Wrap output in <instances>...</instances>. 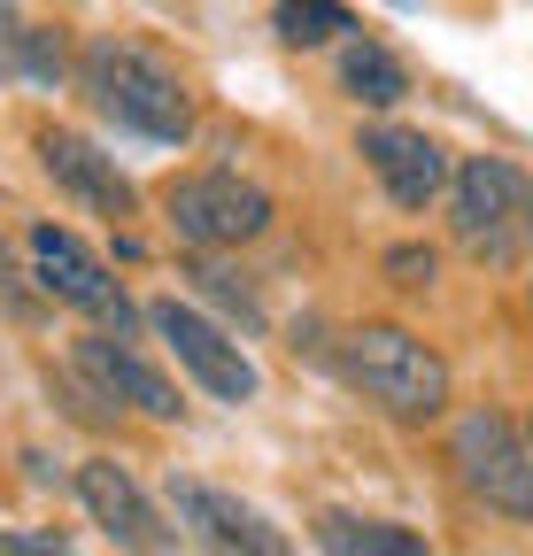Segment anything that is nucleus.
<instances>
[{"label": "nucleus", "mask_w": 533, "mask_h": 556, "mask_svg": "<svg viewBox=\"0 0 533 556\" xmlns=\"http://www.w3.org/2000/svg\"><path fill=\"white\" fill-rule=\"evenodd\" d=\"M78 86H86V101H93L116 131H131V139L178 148V139L193 131L186 78H178L163 54H148L140 39H86V54H78Z\"/></svg>", "instance_id": "f257e3e1"}, {"label": "nucleus", "mask_w": 533, "mask_h": 556, "mask_svg": "<svg viewBox=\"0 0 533 556\" xmlns=\"http://www.w3.org/2000/svg\"><path fill=\"white\" fill-rule=\"evenodd\" d=\"M341 379L364 387L386 417H403V426H426V417L448 409V364L410 325H356L341 340Z\"/></svg>", "instance_id": "f03ea898"}, {"label": "nucleus", "mask_w": 533, "mask_h": 556, "mask_svg": "<svg viewBox=\"0 0 533 556\" xmlns=\"http://www.w3.org/2000/svg\"><path fill=\"white\" fill-rule=\"evenodd\" d=\"M448 232L480 263H518L533 248V178L503 155H464L448 178Z\"/></svg>", "instance_id": "7ed1b4c3"}, {"label": "nucleus", "mask_w": 533, "mask_h": 556, "mask_svg": "<svg viewBox=\"0 0 533 556\" xmlns=\"http://www.w3.org/2000/svg\"><path fill=\"white\" fill-rule=\"evenodd\" d=\"M448 456L487 510L533 518V441H518V426L503 409H464L456 433H448Z\"/></svg>", "instance_id": "20e7f679"}, {"label": "nucleus", "mask_w": 533, "mask_h": 556, "mask_svg": "<svg viewBox=\"0 0 533 556\" xmlns=\"http://www.w3.org/2000/svg\"><path fill=\"white\" fill-rule=\"evenodd\" d=\"M24 255H31V287L47 294V302H62V309H86V317H101V325H116V340L140 325V309L124 302V287L109 278V263L71 232V225H31L24 232Z\"/></svg>", "instance_id": "39448f33"}, {"label": "nucleus", "mask_w": 533, "mask_h": 556, "mask_svg": "<svg viewBox=\"0 0 533 556\" xmlns=\"http://www.w3.org/2000/svg\"><path fill=\"white\" fill-rule=\"evenodd\" d=\"M163 208H170V232L186 248H240L271 225V193L240 170H193V178L170 186Z\"/></svg>", "instance_id": "423d86ee"}, {"label": "nucleus", "mask_w": 533, "mask_h": 556, "mask_svg": "<svg viewBox=\"0 0 533 556\" xmlns=\"http://www.w3.org/2000/svg\"><path fill=\"white\" fill-rule=\"evenodd\" d=\"M148 325H155V340L178 356V371H193V387H202L210 402H255L263 371L248 364V348H240L217 317H202L193 302H155Z\"/></svg>", "instance_id": "0eeeda50"}, {"label": "nucleus", "mask_w": 533, "mask_h": 556, "mask_svg": "<svg viewBox=\"0 0 533 556\" xmlns=\"http://www.w3.org/2000/svg\"><path fill=\"white\" fill-rule=\"evenodd\" d=\"M170 518H178L186 541H202L210 556H294L271 518L248 510L240 495H225V486H210V479H170Z\"/></svg>", "instance_id": "6e6552de"}, {"label": "nucleus", "mask_w": 533, "mask_h": 556, "mask_svg": "<svg viewBox=\"0 0 533 556\" xmlns=\"http://www.w3.org/2000/svg\"><path fill=\"white\" fill-rule=\"evenodd\" d=\"M78 495H86L93 526H101L124 556H186V533H170V526H163V510L140 495V479H131L116 456L78 464Z\"/></svg>", "instance_id": "1a4fd4ad"}, {"label": "nucleus", "mask_w": 533, "mask_h": 556, "mask_svg": "<svg viewBox=\"0 0 533 556\" xmlns=\"http://www.w3.org/2000/svg\"><path fill=\"white\" fill-rule=\"evenodd\" d=\"M364 163H371V178L386 186L394 208H433L441 186L456 178L448 155L433 148L426 131H410V124H371V131H364Z\"/></svg>", "instance_id": "9d476101"}, {"label": "nucleus", "mask_w": 533, "mask_h": 556, "mask_svg": "<svg viewBox=\"0 0 533 556\" xmlns=\"http://www.w3.org/2000/svg\"><path fill=\"white\" fill-rule=\"evenodd\" d=\"M39 163H47V178L71 193V201H86V208H101V217H131V178L116 170V155H101L93 139H78V131H47L39 139Z\"/></svg>", "instance_id": "9b49d317"}, {"label": "nucleus", "mask_w": 533, "mask_h": 556, "mask_svg": "<svg viewBox=\"0 0 533 556\" xmlns=\"http://www.w3.org/2000/svg\"><path fill=\"white\" fill-rule=\"evenodd\" d=\"M71 356H78V371H86L109 402H131L140 417H178V409H186V402H178V387H170L148 356H131L124 340H78Z\"/></svg>", "instance_id": "f8f14e48"}, {"label": "nucleus", "mask_w": 533, "mask_h": 556, "mask_svg": "<svg viewBox=\"0 0 533 556\" xmlns=\"http://www.w3.org/2000/svg\"><path fill=\"white\" fill-rule=\"evenodd\" d=\"M309 533H317L325 556H433L426 533L394 526V518H356V510H317Z\"/></svg>", "instance_id": "ddd939ff"}, {"label": "nucleus", "mask_w": 533, "mask_h": 556, "mask_svg": "<svg viewBox=\"0 0 533 556\" xmlns=\"http://www.w3.org/2000/svg\"><path fill=\"white\" fill-rule=\"evenodd\" d=\"M341 86L356 93V101H371V109H394L410 93V70L394 62L379 39H348V54H341Z\"/></svg>", "instance_id": "4468645a"}, {"label": "nucleus", "mask_w": 533, "mask_h": 556, "mask_svg": "<svg viewBox=\"0 0 533 556\" xmlns=\"http://www.w3.org/2000/svg\"><path fill=\"white\" fill-rule=\"evenodd\" d=\"M271 24H279V39H287V47H325V39L356 31V16H348V9H332V0H287Z\"/></svg>", "instance_id": "2eb2a0df"}, {"label": "nucleus", "mask_w": 533, "mask_h": 556, "mask_svg": "<svg viewBox=\"0 0 533 556\" xmlns=\"http://www.w3.org/2000/svg\"><path fill=\"white\" fill-rule=\"evenodd\" d=\"M9 62L24 70L31 86H54L62 70H71V54H62V31H47V24H16V47H9Z\"/></svg>", "instance_id": "dca6fc26"}, {"label": "nucleus", "mask_w": 533, "mask_h": 556, "mask_svg": "<svg viewBox=\"0 0 533 556\" xmlns=\"http://www.w3.org/2000/svg\"><path fill=\"white\" fill-rule=\"evenodd\" d=\"M0 556H78L62 526H0Z\"/></svg>", "instance_id": "f3484780"}, {"label": "nucleus", "mask_w": 533, "mask_h": 556, "mask_svg": "<svg viewBox=\"0 0 533 556\" xmlns=\"http://www.w3.org/2000/svg\"><path fill=\"white\" fill-rule=\"evenodd\" d=\"M386 278L394 287H433V248H386Z\"/></svg>", "instance_id": "a211bd4d"}, {"label": "nucleus", "mask_w": 533, "mask_h": 556, "mask_svg": "<svg viewBox=\"0 0 533 556\" xmlns=\"http://www.w3.org/2000/svg\"><path fill=\"white\" fill-rule=\"evenodd\" d=\"M47 294H24V278H16V263H9V248H0V317H31Z\"/></svg>", "instance_id": "6ab92c4d"}, {"label": "nucleus", "mask_w": 533, "mask_h": 556, "mask_svg": "<svg viewBox=\"0 0 533 556\" xmlns=\"http://www.w3.org/2000/svg\"><path fill=\"white\" fill-rule=\"evenodd\" d=\"M193 278H202V287H210L217 302H232V309H240V317L255 325V294H248V287H232V270H217V263H202V270H193Z\"/></svg>", "instance_id": "aec40b11"}, {"label": "nucleus", "mask_w": 533, "mask_h": 556, "mask_svg": "<svg viewBox=\"0 0 533 556\" xmlns=\"http://www.w3.org/2000/svg\"><path fill=\"white\" fill-rule=\"evenodd\" d=\"M9 47H16V16L0 9V62H9Z\"/></svg>", "instance_id": "412c9836"}]
</instances>
